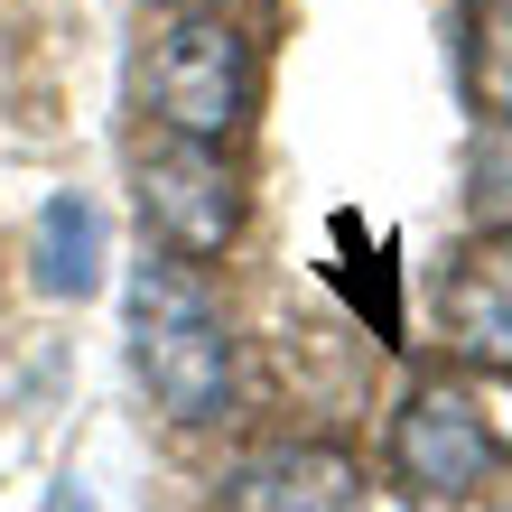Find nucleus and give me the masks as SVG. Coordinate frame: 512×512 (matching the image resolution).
<instances>
[{"label": "nucleus", "mask_w": 512, "mask_h": 512, "mask_svg": "<svg viewBox=\"0 0 512 512\" xmlns=\"http://www.w3.org/2000/svg\"><path fill=\"white\" fill-rule=\"evenodd\" d=\"M131 373L177 429H205L233 410V326L187 261L131 270Z\"/></svg>", "instance_id": "1"}, {"label": "nucleus", "mask_w": 512, "mask_h": 512, "mask_svg": "<svg viewBox=\"0 0 512 512\" xmlns=\"http://www.w3.org/2000/svg\"><path fill=\"white\" fill-rule=\"evenodd\" d=\"M140 94H149V122L177 131V140H233L252 112V47L224 10H177L159 38H149V66H140Z\"/></svg>", "instance_id": "2"}, {"label": "nucleus", "mask_w": 512, "mask_h": 512, "mask_svg": "<svg viewBox=\"0 0 512 512\" xmlns=\"http://www.w3.org/2000/svg\"><path fill=\"white\" fill-rule=\"evenodd\" d=\"M140 215L149 233L177 252V261H205L233 243L243 224V196H233V168H224V140H159L140 149Z\"/></svg>", "instance_id": "3"}, {"label": "nucleus", "mask_w": 512, "mask_h": 512, "mask_svg": "<svg viewBox=\"0 0 512 512\" xmlns=\"http://www.w3.org/2000/svg\"><path fill=\"white\" fill-rule=\"evenodd\" d=\"M503 438L485 429V410L466 401V391H410L401 419H391V475H401L410 494L429 503H457L494 475Z\"/></svg>", "instance_id": "4"}, {"label": "nucleus", "mask_w": 512, "mask_h": 512, "mask_svg": "<svg viewBox=\"0 0 512 512\" xmlns=\"http://www.w3.org/2000/svg\"><path fill=\"white\" fill-rule=\"evenodd\" d=\"M233 512H373V485L345 447L326 438H289V447H261V457L233 475Z\"/></svg>", "instance_id": "5"}, {"label": "nucleus", "mask_w": 512, "mask_h": 512, "mask_svg": "<svg viewBox=\"0 0 512 512\" xmlns=\"http://www.w3.org/2000/svg\"><path fill=\"white\" fill-rule=\"evenodd\" d=\"M438 326L447 354L475 373H512V233H485L438 289Z\"/></svg>", "instance_id": "6"}, {"label": "nucleus", "mask_w": 512, "mask_h": 512, "mask_svg": "<svg viewBox=\"0 0 512 512\" xmlns=\"http://www.w3.org/2000/svg\"><path fill=\"white\" fill-rule=\"evenodd\" d=\"M28 261H38V289H47V298H94V289H103V261H112L103 205H94V196H47Z\"/></svg>", "instance_id": "7"}, {"label": "nucleus", "mask_w": 512, "mask_h": 512, "mask_svg": "<svg viewBox=\"0 0 512 512\" xmlns=\"http://www.w3.org/2000/svg\"><path fill=\"white\" fill-rule=\"evenodd\" d=\"M457 75H466L475 122H512V0H466Z\"/></svg>", "instance_id": "8"}, {"label": "nucleus", "mask_w": 512, "mask_h": 512, "mask_svg": "<svg viewBox=\"0 0 512 512\" xmlns=\"http://www.w3.org/2000/svg\"><path fill=\"white\" fill-rule=\"evenodd\" d=\"M466 215L485 233H512V122H485V140H475V159H466Z\"/></svg>", "instance_id": "9"}, {"label": "nucleus", "mask_w": 512, "mask_h": 512, "mask_svg": "<svg viewBox=\"0 0 512 512\" xmlns=\"http://www.w3.org/2000/svg\"><path fill=\"white\" fill-rule=\"evenodd\" d=\"M47 512H94V503H84V485H75V475H66V485H56V494H47Z\"/></svg>", "instance_id": "10"}, {"label": "nucleus", "mask_w": 512, "mask_h": 512, "mask_svg": "<svg viewBox=\"0 0 512 512\" xmlns=\"http://www.w3.org/2000/svg\"><path fill=\"white\" fill-rule=\"evenodd\" d=\"M168 10H224V0H168Z\"/></svg>", "instance_id": "11"}]
</instances>
